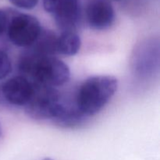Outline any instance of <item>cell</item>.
I'll return each mask as SVG.
<instances>
[{
  "label": "cell",
  "mask_w": 160,
  "mask_h": 160,
  "mask_svg": "<svg viewBox=\"0 0 160 160\" xmlns=\"http://www.w3.org/2000/svg\"><path fill=\"white\" fill-rule=\"evenodd\" d=\"M12 12L11 10L0 9V36L6 33Z\"/></svg>",
  "instance_id": "11"
},
{
  "label": "cell",
  "mask_w": 160,
  "mask_h": 160,
  "mask_svg": "<svg viewBox=\"0 0 160 160\" xmlns=\"http://www.w3.org/2000/svg\"><path fill=\"white\" fill-rule=\"evenodd\" d=\"M43 160H53V159H52L51 158H45V159H44Z\"/></svg>",
  "instance_id": "14"
},
{
  "label": "cell",
  "mask_w": 160,
  "mask_h": 160,
  "mask_svg": "<svg viewBox=\"0 0 160 160\" xmlns=\"http://www.w3.org/2000/svg\"><path fill=\"white\" fill-rule=\"evenodd\" d=\"M12 71V63L7 53L0 49V80H3Z\"/></svg>",
  "instance_id": "10"
},
{
  "label": "cell",
  "mask_w": 160,
  "mask_h": 160,
  "mask_svg": "<svg viewBox=\"0 0 160 160\" xmlns=\"http://www.w3.org/2000/svg\"><path fill=\"white\" fill-rule=\"evenodd\" d=\"M114 1H120V0H114Z\"/></svg>",
  "instance_id": "15"
},
{
  "label": "cell",
  "mask_w": 160,
  "mask_h": 160,
  "mask_svg": "<svg viewBox=\"0 0 160 160\" xmlns=\"http://www.w3.org/2000/svg\"><path fill=\"white\" fill-rule=\"evenodd\" d=\"M85 18L92 29L104 31L113 24L115 12L109 0H88Z\"/></svg>",
  "instance_id": "6"
},
{
  "label": "cell",
  "mask_w": 160,
  "mask_h": 160,
  "mask_svg": "<svg viewBox=\"0 0 160 160\" xmlns=\"http://www.w3.org/2000/svg\"><path fill=\"white\" fill-rule=\"evenodd\" d=\"M14 6L20 9H31L37 6L38 0H9Z\"/></svg>",
  "instance_id": "12"
},
{
  "label": "cell",
  "mask_w": 160,
  "mask_h": 160,
  "mask_svg": "<svg viewBox=\"0 0 160 160\" xmlns=\"http://www.w3.org/2000/svg\"><path fill=\"white\" fill-rule=\"evenodd\" d=\"M34 85V95L25 106L26 112L35 120H51L56 123L67 109L68 103L62 99L56 88Z\"/></svg>",
  "instance_id": "3"
},
{
  "label": "cell",
  "mask_w": 160,
  "mask_h": 160,
  "mask_svg": "<svg viewBox=\"0 0 160 160\" xmlns=\"http://www.w3.org/2000/svg\"><path fill=\"white\" fill-rule=\"evenodd\" d=\"M35 85L28 78L17 76L6 81L2 92L6 101L13 106H26L32 98Z\"/></svg>",
  "instance_id": "7"
},
{
  "label": "cell",
  "mask_w": 160,
  "mask_h": 160,
  "mask_svg": "<svg viewBox=\"0 0 160 160\" xmlns=\"http://www.w3.org/2000/svg\"><path fill=\"white\" fill-rule=\"evenodd\" d=\"M42 31L41 23L36 17L29 14L13 12L6 34L14 45L29 48L36 42Z\"/></svg>",
  "instance_id": "4"
},
{
  "label": "cell",
  "mask_w": 160,
  "mask_h": 160,
  "mask_svg": "<svg viewBox=\"0 0 160 160\" xmlns=\"http://www.w3.org/2000/svg\"><path fill=\"white\" fill-rule=\"evenodd\" d=\"M22 76L31 79V82L42 87H59L67 83L70 78L68 66L54 56H41L29 51L19 61Z\"/></svg>",
  "instance_id": "1"
},
{
  "label": "cell",
  "mask_w": 160,
  "mask_h": 160,
  "mask_svg": "<svg viewBox=\"0 0 160 160\" xmlns=\"http://www.w3.org/2000/svg\"><path fill=\"white\" fill-rule=\"evenodd\" d=\"M149 43L145 42L139 47L134 56V69L140 74H147L151 69L155 66V45H152L151 50L148 49Z\"/></svg>",
  "instance_id": "9"
},
{
  "label": "cell",
  "mask_w": 160,
  "mask_h": 160,
  "mask_svg": "<svg viewBox=\"0 0 160 160\" xmlns=\"http://www.w3.org/2000/svg\"><path fill=\"white\" fill-rule=\"evenodd\" d=\"M2 125L0 123V137L2 136Z\"/></svg>",
  "instance_id": "13"
},
{
  "label": "cell",
  "mask_w": 160,
  "mask_h": 160,
  "mask_svg": "<svg viewBox=\"0 0 160 160\" xmlns=\"http://www.w3.org/2000/svg\"><path fill=\"white\" fill-rule=\"evenodd\" d=\"M81 40L76 31H62L56 38V52L65 56H72L79 52Z\"/></svg>",
  "instance_id": "8"
},
{
  "label": "cell",
  "mask_w": 160,
  "mask_h": 160,
  "mask_svg": "<svg viewBox=\"0 0 160 160\" xmlns=\"http://www.w3.org/2000/svg\"><path fill=\"white\" fill-rule=\"evenodd\" d=\"M118 88V80L111 75H96L86 79L77 92L74 104L84 117L98 113Z\"/></svg>",
  "instance_id": "2"
},
{
  "label": "cell",
  "mask_w": 160,
  "mask_h": 160,
  "mask_svg": "<svg viewBox=\"0 0 160 160\" xmlns=\"http://www.w3.org/2000/svg\"><path fill=\"white\" fill-rule=\"evenodd\" d=\"M43 6L61 32L76 31L81 15L79 0H43Z\"/></svg>",
  "instance_id": "5"
}]
</instances>
